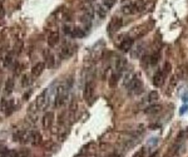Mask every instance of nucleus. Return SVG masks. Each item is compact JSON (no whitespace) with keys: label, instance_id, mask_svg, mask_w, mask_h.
Here are the masks:
<instances>
[{"label":"nucleus","instance_id":"nucleus-1","mask_svg":"<svg viewBox=\"0 0 188 157\" xmlns=\"http://www.w3.org/2000/svg\"><path fill=\"white\" fill-rule=\"evenodd\" d=\"M13 138L15 142H19V143H33V145H38L42 141V136L39 132L28 131V130H21V131L15 132Z\"/></svg>","mask_w":188,"mask_h":157},{"label":"nucleus","instance_id":"nucleus-2","mask_svg":"<svg viewBox=\"0 0 188 157\" xmlns=\"http://www.w3.org/2000/svg\"><path fill=\"white\" fill-rule=\"evenodd\" d=\"M148 7V0H134V2H128L122 7V13L125 15H134L142 13Z\"/></svg>","mask_w":188,"mask_h":157},{"label":"nucleus","instance_id":"nucleus-3","mask_svg":"<svg viewBox=\"0 0 188 157\" xmlns=\"http://www.w3.org/2000/svg\"><path fill=\"white\" fill-rule=\"evenodd\" d=\"M68 93H69V87L64 83H61L56 87L55 92V107H61L67 102L68 98Z\"/></svg>","mask_w":188,"mask_h":157},{"label":"nucleus","instance_id":"nucleus-4","mask_svg":"<svg viewBox=\"0 0 188 157\" xmlns=\"http://www.w3.org/2000/svg\"><path fill=\"white\" fill-rule=\"evenodd\" d=\"M83 96L85 102L88 103V106H92L96 101V82L94 81H88L85 87H84V92Z\"/></svg>","mask_w":188,"mask_h":157},{"label":"nucleus","instance_id":"nucleus-5","mask_svg":"<svg viewBox=\"0 0 188 157\" xmlns=\"http://www.w3.org/2000/svg\"><path fill=\"white\" fill-rule=\"evenodd\" d=\"M63 30H64V33L72 38H84L87 35V33L84 31V29L79 28V26H73V25H69V24H65L63 26Z\"/></svg>","mask_w":188,"mask_h":157},{"label":"nucleus","instance_id":"nucleus-6","mask_svg":"<svg viewBox=\"0 0 188 157\" xmlns=\"http://www.w3.org/2000/svg\"><path fill=\"white\" fill-rule=\"evenodd\" d=\"M150 29H149V25L145 23V24H141V25H138V26H136L133 30H132V37L131 38H133V39H141V38H143L148 31H149Z\"/></svg>","mask_w":188,"mask_h":157},{"label":"nucleus","instance_id":"nucleus-7","mask_svg":"<svg viewBox=\"0 0 188 157\" xmlns=\"http://www.w3.org/2000/svg\"><path fill=\"white\" fill-rule=\"evenodd\" d=\"M127 87H128V89H129L131 92L138 93V92L142 90L143 84H142V81H141V78H139L138 76H133V77L131 78V81H129V83L127 84Z\"/></svg>","mask_w":188,"mask_h":157},{"label":"nucleus","instance_id":"nucleus-8","mask_svg":"<svg viewBox=\"0 0 188 157\" xmlns=\"http://www.w3.org/2000/svg\"><path fill=\"white\" fill-rule=\"evenodd\" d=\"M122 26H123V19L119 18V16H114V18L109 21V25H108V33L112 34V33H114V31H118Z\"/></svg>","mask_w":188,"mask_h":157},{"label":"nucleus","instance_id":"nucleus-9","mask_svg":"<svg viewBox=\"0 0 188 157\" xmlns=\"http://www.w3.org/2000/svg\"><path fill=\"white\" fill-rule=\"evenodd\" d=\"M166 74L163 73V71H158V72H155V74L153 76V85L157 87V88H159L164 84V81H166Z\"/></svg>","mask_w":188,"mask_h":157},{"label":"nucleus","instance_id":"nucleus-10","mask_svg":"<svg viewBox=\"0 0 188 157\" xmlns=\"http://www.w3.org/2000/svg\"><path fill=\"white\" fill-rule=\"evenodd\" d=\"M74 48H75L74 45L64 44V45L61 47V49H60V55H61V58H64V59L70 58V57L74 54V52H75V49H74Z\"/></svg>","mask_w":188,"mask_h":157},{"label":"nucleus","instance_id":"nucleus-11","mask_svg":"<svg viewBox=\"0 0 188 157\" xmlns=\"http://www.w3.org/2000/svg\"><path fill=\"white\" fill-rule=\"evenodd\" d=\"M47 40H48V44L50 47H55L58 44V42H59V33H58V30H55V29L50 30L49 34H48V39Z\"/></svg>","mask_w":188,"mask_h":157},{"label":"nucleus","instance_id":"nucleus-12","mask_svg":"<svg viewBox=\"0 0 188 157\" xmlns=\"http://www.w3.org/2000/svg\"><path fill=\"white\" fill-rule=\"evenodd\" d=\"M133 43H134V39H133V38H125V39H123V40L120 42L119 48H120L123 52H128V50L132 49Z\"/></svg>","mask_w":188,"mask_h":157},{"label":"nucleus","instance_id":"nucleus-13","mask_svg":"<svg viewBox=\"0 0 188 157\" xmlns=\"http://www.w3.org/2000/svg\"><path fill=\"white\" fill-rule=\"evenodd\" d=\"M44 69H45V63L39 62V63H37L33 68H31V74H33L34 77H39L44 72Z\"/></svg>","mask_w":188,"mask_h":157},{"label":"nucleus","instance_id":"nucleus-14","mask_svg":"<svg viewBox=\"0 0 188 157\" xmlns=\"http://www.w3.org/2000/svg\"><path fill=\"white\" fill-rule=\"evenodd\" d=\"M44 58H45V67L48 68H51L55 63V58L54 55L49 52V50H44Z\"/></svg>","mask_w":188,"mask_h":157},{"label":"nucleus","instance_id":"nucleus-15","mask_svg":"<svg viewBox=\"0 0 188 157\" xmlns=\"http://www.w3.org/2000/svg\"><path fill=\"white\" fill-rule=\"evenodd\" d=\"M53 119H54V113L53 112H48L44 114L43 117V127L44 128H49L51 123H53Z\"/></svg>","mask_w":188,"mask_h":157},{"label":"nucleus","instance_id":"nucleus-16","mask_svg":"<svg viewBox=\"0 0 188 157\" xmlns=\"http://www.w3.org/2000/svg\"><path fill=\"white\" fill-rule=\"evenodd\" d=\"M125 68H127V59L125 58H118L115 62V69L118 73H122Z\"/></svg>","mask_w":188,"mask_h":157},{"label":"nucleus","instance_id":"nucleus-17","mask_svg":"<svg viewBox=\"0 0 188 157\" xmlns=\"http://www.w3.org/2000/svg\"><path fill=\"white\" fill-rule=\"evenodd\" d=\"M161 109H162V106H161V104H152V106L147 107V108L144 109V112H145L147 114H155V113L161 112Z\"/></svg>","mask_w":188,"mask_h":157},{"label":"nucleus","instance_id":"nucleus-18","mask_svg":"<svg viewBox=\"0 0 188 157\" xmlns=\"http://www.w3.org/2000/svg\"><path fill=\"white\" fill-rule=\"evenodd\" d=\"M108 10L109 9L107 7H104L103 4H99V5L96 7V12H97V14H98L99 18H105L107 14H108Z\"/></svg>","mask_w":188,"mask_h":157},{"label":"nucleus","instance_id":"nucleus-19","mask_svg":"<svg viewBox=\"0 0 188 157\" xmlns=\"http://www.w3.org/2000/svg\"><path fill=\"white\" fill-rule=\"evenodd\" d=\"M159 58H161L159 52H154L152 55H149V57H148V63H149L150 66H155L157 63L159 62Z\"/></svg>","mask_w":188,"mask_h":157},{"label":"nucleus","instance_id":"nucleus-20","mask_svg":"<svg viewBox=\"0 0 188 157\" xmlns=\"http://www.w3.org/2000/svg\"><path fill=\"white\" fill-rule=\"evenodd\" d=\"M119 78H120V73H118V72L113 73V74L110 76V78H109V87L114 88V87L118 84V81H119Z\"/></svg>","mask_w":188,"mask_h":157},{"label":"nucleus","instance_id":"nucleus-21","mask_svg":"<svg viewBox=\"0 0 188 157\" xmlns=\"http://www.w3.org/2000/svg\"><path fill=\"white\" fill-rule=\"evenodd\" d=\"M9 157H26L28 152L26 151H8Z\"/></svg>","mask_w":188,"mask_h":157},{"label":"nucleus","instance_id":"nucleus-22","mask_svg":"<svg viewBox=\"0 0 188 157\" xmlns=\"http://www.w3.org/2000/svg\"><path fill=\"white\" fill-rule=\"evenodd\" d=\"M158 98H159L158 90H152V92H149V94H148V101H149V102H154V101H157Z\"/></svg>","mask_w":188,"mask_h":157},{"label":"nucleus","instance_id":"nucleus-23","mask_svg":"<svg viewBox=\"0 0 188 157\" xmlns=\"http://www.w3.org/2000/svg\"><path fill=\"white\" fill-rule=\"evenodd\" d=\"M176 83H177V78H176V77H172V78H171V82H169V89L167 90V94H171V93H172Z\"/></svg>","mask_w":188,"mask_h":157},{"label":"nucleus","instance_id":"nucleus-24","mask_svg":"<svg viewBox=\"0 0 188 157\" xmlns=\"http://www.w3.org/2000/svg\"><path fill=\"white\" fill-rule=\"evenodd\" d=\"M177 148H178V145L172 146V147H171V150H169V152L166 155V157H173V156L177 153Z\"/></svg>","mask_w":188,"mask_h":157},{"label":"nucleus","instance_id":"nucleus-25","mask_svg":"<svg viewBox=\"0 0 188 157\" xmlns=\"http://www.w3.org/2000/svg\"><path fill=\"white\" fill-rule=\"evenodd\" d=\"M171 69H172V66H171V63L166 62V63H164V67H163V73H164L166 76H168V74L171 73Z\"/></svg>","mask_w":188,"mask_h":157},{"label":"nucleus","instance_id":"nucleus-26","mask_svg":"<svg viewBox=\"0 0 188 157\" xmlns=\"http://www.w3.org/2000/svg\"><path fill=\"white\" fill-rule=\"evenodd\" d=\"M114 4H115V0H103V5L107 7L108 9H110Z\"/></svg>","mask_w":188,"mask_h":157},{"label":"nucleus","instance_id":"nucleus-27","mask_svg":"<svg viewBox=\"0 0 188 157\" xmlns=\"http://www.w3.org/2000/svg\"><path fill=\"white\" fill-rule=\"evenodd\" d=\"M30 83H31V81H30V77H28V76H24V77H23V81H21V84H23V87H28V85H30Z\"/></svg>","mask_w":188,"mask_h":157},{"label":"nucleus","instance_id":"nucleus-28","mask_svg":"<svg viewBox=\"0 0 188 157\" xmlns=\"http://www.w3.org/2000/svg\"><path fill=\"white\" fill-rule=\"evenodd\" d=\"M187 111H188V104L186 103V104H183V106L179 108V114H181V116H183V114H184Z\"/></svg>","mask_w":188,"mask_h":157},{"label":"nucleus","instance_id":"nucleus-29","mask_svg":"<svg viewBox=\"0 0 188 157\" xmlns=\"http://www.w3.org/2000/svg\"><path fill=\"white\" fill-rule=\"evenodd\" d=\"M133 157H144V148H141L139 151H137L133 155Z\"/></svg>","mask_w":188,"mask_h":157},{"label":"nucleus","instance_id":"nucleus-30","mask_svg":"<svg viewBox=\"0 0 188 157\" xmlns=\"http://www.w3.org/2000/svg\"><path fill=\"white\" fill-rule=\"evenodd\" d=\"M11 88H13V81L9 79V82H7V92L10 93V92H11Z\"/></svg>","mask_w":188,"mask_h":157},{"label":"nucleus","instance_id":"nucleus-31","mask_svg":"<svg viewBox=\"0 0 188 157\" xmlns=\"http://www.w3.org/2000/svg\"><path fill=\"white\" fill-rule=\"evenodd\" d=\"M5 14V10H4V7H3V2L0 0V18H3Z\"/></svg>","mask_w":188,"mask_h":157},{"label":"nucleus","instance_id":"nucleus-32","mask_svg":"<svg viewBox=\"0 0 188 157\" xmlns=\"http://www.w3.org/2000/svg\"><path fill=\"white\" fill-rule=\"evenodd\" d=\"M158 142H159V140H158V138H157V137H153V138L149 141V145H157Z\"/></svg>","mask_w":188,"mask_h":157},{"label":"nucleus","instance_id":"nucleus-33","mask_svg":"<svg viewBox=\"0 0 188 157\" xmlns=\"http://www.w3.org/2000/svg\"><path fill=\"white\" fill-rule=\"evenodd\" d=\"M182 101H183L184 103H187V102H188V92L183 93V96H182Z\"/></svg>","mask_w":188,"mask_h":157},{"label":"nucleus","instance_id":"nucleus-34","mask_svg":"<svg viewBox=\"0 0 188 157\" xmlns=\"http://www.w3.org/2000/svg\"><path fill=\"white\" fill-rule=\"evenodd\" d=\"M92 2H93V0H92Z\"/></svg>","mask_w":188,"mask_h":157}]
</instances>
